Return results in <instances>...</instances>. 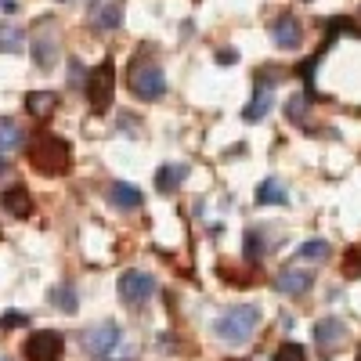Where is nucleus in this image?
<instances>
[{"label":"nucleus","mask_w":361,"mask_h":361,"mask_svg":"<svg viewBox=\"0 0 361 361\" xmlns=\"http://www.w3.org/2000/svg\"><path fill=\"white\" fill-rule=\"evenodd\" d=\"M257 325H260V307L257 304H235L214 322V333H217V340H224L231 347H243L257 333Z\"/></svg>","instance_id":"f257e3e1"},{"label":"nucleus","mask_w":361,"mask_h":361,"mask_svg":"<svg viewBox=\"0 0 361 361\" xmlns=\"http://www.w3.org/2000/svg\"><path fill=\"white\" fill-rule=\"evenodd\" d=\"M33 62H37V69H54V62H58V40L51 37V33H44V37H37L33 40Z\"/></svg>","instance_id":"a211bd4d"},{"label":"nucleus","mask_w":361,"mask_h":361,"mask_svg":"<svg viewBox=\"0 0 361 361\" xmlns=\"http://www.w3.org/2000/svg\"><path fill=\"white\" fill-rule=\"evenodd\" d=\"M357 361H361V354H357Z\"/></svg>","instance_id":"2f4dec72"},{"label":"nucleus","mask_w":361,"mask_h":361,"mask_svg":"<svg viewBox=\"0 0 361 361\" xmlns=\"http://www.w3.org/2000/svg\"><path fill=\"white\" fill-rule=\"evenodd\" d=\"M347 340V325L340 322V318H322V322H314V343L322 347V350H333V347H340Z\"/></svg>","instance_id":"9b49d317"},{"label":"nucleus","mask_w":361,"mask_h":361,"mask_svg":"<svg viewBox=\"0 0 361 361\" xmlns=\"http://www.w3.org/2000/svg\"><path fill=\"white\" fill-rule=\"evenodd\" d=\"M304 116H307V98H293L289 102V119L293 123H304Z\"/></svg>","instance_id":"a878e982"},{"label":"nucleus","mask_w":361,"mask_h":361,"mask_svg":"<svg viewBox=\"0 0 361 361\" xmlns=\"http://www.w3.org/2000/svg\"><path fill=\"white\" fill-rule=\"evenodd\" d=\"M0 11H8V15H15V11H18V0H0Z\"/></svg>","instance_id":"c85d7f7f"},{"label":"nucleus","mask_w":361,"mask_h":361,"mask_svg":"<svg viewBox=\"0 0 361 361\" xmlns=\"http://www.w3.org/2000/svg\"><path fill=\"white\" fill-rule=\"evenodd\" d=\"M289 202V192L279 177H264L257 185V206H286Z\"/></svg>","instance_id":"4468645a"},{"label":"nucleus","mask_w":361,"mask_h":361,"mask_svg":"<svg viewBox=\"0 0 361 361\" xmlns=\"http://www.w3.org/2000/svg\"><path fill=\"white\" fill-rule=\"evenodd\" d=\"M22 145H25V130H22L18 119H0V156L15 152Z\"/></svg>","instance_id":"6ab92c4d"},{"label":"nucleus","mask_w":361,"mask_h":361,"mask_svg":"<svg viewBox=\"0 0 361 361\" xmlns=\"http://www.w3.org/2000/svg\"><path fill=\"white\" fill-rule=\"evenodd\" d=\"M109 202L116 209H123V214H134V209H141V188H134L130 180H112L109 185Z\"/></svg>","instance_id":"9d476101"},{"label":"nucleus","mask_w":361,"mask_h":361,"mask_svg":"<svg viewBox=\"0 0 361 361\" xmlns=\"http://www.w3.org/2000/svg\"><path fill=\"white\" fill-rule=\"evenodd\" d=\"M271 44L279 51H296L304 44V25L296 22V15H279L271 22Z\"/></svg>","instance_id":"6e6552de"},{"label":"nucleus","mask_w":361,"mask_h":361,"mask_svg":"<svg viewBox=\"0 0 361 361\" xmlns=\"http://www.w3.org/2000/svg\"><path fill=\"white\" fill-rule=\"evenodd\" d=\"M185 177H188V166H180V163H163V166L156 170V192H159V195H173Z\"/></svg>","instance_id":"ddd939ff"},{"label":"nucleus","mask_w":361,"mask_h":361,"mask_svg":"<svg viewBox=\"0 0 361 361\" xmlns=\"http://www.w3.org/2000/svg\"><path fill=\"white\" fill-rule=\"evenodd\" d=\"M0 361H11V357H0Z\"/></svg>","instance_id":"7c9ffc66"},{"label":"nucleus","mask_w":361,"mask_h":361,"mask_svg":"<svg viewBox=\"0 0 361 361\" xmlns=\"http://www.w3.org/2000/svg\"><path fill=\"white\" fill-rule=\"evenodd\" d=\"M243 253H246V260H260V257H264V235H260V231H246Z\"/></svg>","instance_id":"5701e85b"},{"label":"nucleus","mask_w":361,"mask_h":361,"mask_svg":"<svg viewBox=\"0 0 361 361\" xmlns=\"http://www.w3.org/2000/svg\"><path fill=\"white\" fill-rule=\"evenodd\" d=\"M119 343H123V329H119L116 322H98V325H90L80 333V347L87 357H94V361H109Z\"/></svg>","instance_id":"7ed1b4c3"},{"label":"nucleus","mask_w":361,"mask_h":361,"mask_svg":"<svg viewBox=\"0 0 361 361\" xmlns=\"http://www.w3.org/2000/svg\"><path fill=\"white\" fill-rule=\"evenodd\" d=\"M271 105H275V94H271V87L260 80L257 90H253V98H250L246 109H243V119H246V123H260V119L271 112Z\"/></svg>","instance_id":"f8f14e48"},{"label":"nucleus","mask_w":361,"mask_h":361,"mask_svg":"<svg viewBox=\"0 0 361 361\" xmlns=\"http://www.w3.org/2000/svg\"><path fill=\"white\" fill-rule=\"evenodd\" d=\"M22 325H29V314H22V311H4L0 314V329H22Z\"/></svg>","instance_id":"393cba45"},{"label":"nucleus","mask_w":361,"mask_h":361,"mask_svg":"<svg viewBox=\"0 0 361 361\" xmlns=\"http://www.w3.org/2000/svg\"><path fill=\"white\" fill-rule=\"evenodd\" d=\"M214 58H217L221 66H235V62H238V51H235V47H221Z\"/></svg>","instance_id":"cd10ccee"},{"label":"nucleus","mask_w":361,"mask_h":361,"mask_svg":"<svg viewBox=\"0 0 361 361\" xmlns=\"http://www.w3.org/2000/svg\"><path fill=\"white\" fill-rule=\"evenodd\" d=\"M311 286H314V275L304 267H286L275 279V289L286 293V296H304V293H311Z\"/></svg>","instance_id":"1a4fd4ad"},{"label":"nucleus","mask_w":361,"mask_h":361,"mask_svg":"<svg viewBox=\"0 0 361 361\" xmlns=\"http://www.w3.org/2000/svg\"><path fill=\"white\" fill-rule=\"evenodd\" d=\"M29 163H33L40 173H47V177L66 173L69 163H73L69 141L58 137V134H40L37 141H29Z\"/></svg>","instance_id":"f03ea898"},{"label":"nucleus","mask_w":361,"mask_h":361,"mask_svg":"<svg viewBox=\"0 0 361 361\" xmlns=\"http://www.w3.org/2000/svg\"><path fill=\"white\" fill-rule=\"evenodd\" d=\"M329 257H333V246L325 238H311V243L296 246V260H329Z\"/></svg>","instance_id":"412c9836"},{"label":"nucleus","mask_w":361,"mask_h":361,"mask_svg":"<svg viewBox=\"0 0 361 361\" xmlns=\"http://www.w3.org/2000/svg\"><path fill=\"white\" fill-rule=\"evenodd\" d=\"M116 289H119V300H123L127 307H145L148 300L156 296V279L148 275V271H123Z\"/></svg>","instance_id":"423d86ee"},{"label":"nucleus","mask_w":361,"mask_h":361,"mask_svg":"<svg viewBox=\"0 0 361 361\" xmlns=\"http://www.w3.org/2000/svg\"><path fill=\"white\" fill-rule=\"evenodd\" d=\"M83 94H87V102H90L94 112H105L112 105V94H116V62H112V58H105L98 69L87 73Z\"/></svg>","instance_id":"20e7f679"},{"label":"nucleus","mask_w":361,"mask_h":361,"mask_svg":"<svg viewBox=\"0 0 361 361\" xmlns=\"http://www.w3.org/2000/svg\"><path fill=\"white\" fill-rule=\"evenodd\" d=\"M69 83H73V87H80V90H83V83H87V69L76 62V58L69 62Z\"/></svg>","instance_id":"bb28decb"},{"label":"nucleus","mask_w":361,"mask_h":361,"mask_svg":"<svg viewBox=\"0 0 361 361\" xmlns=\"http://www.w3.org/2000/svg\"><path fill=\"white\" fill-rule=\"evenodd\" d=\"M0 206H4L8 214H15V217H29L33 214V195H29L22 185H15V188H8L4 195H0Z\"/></svg>","instance_id":"dca6fc26"},{"label":"nucleus","mask_w":361,"mask_h":361,"mask_svg":"<svg viewBox=\"0 0 361 361\" xmlns=\"http://www.w3.org/2000/svg\"><path fill=\"white\" fill-rule=\"evenodd\" d=\"M8 173H11V163H8V159H0V180H4Z\"/></svg>","instance_id":"c756f323"},{"label":"nucleus","mask_w":361,"mask_h":361,"mask_svg":"<svg viewBox=\"0 0 361 361\" xmlns=\"http://www.w3.org/2000/svg\"><path fill=\"white\" fill-rule=\"evenodd\" d=\"M90 25L102 29V33H109V29H119V25H123V4H119V0H109V4L94 8V15H90Z\"/></svg>","instance_id":"2eb2a0df"},{"label":"nucleus","mask_w":361,"mask_h":361,"mask_svg":"<svg viewBox=\"0 0 361 361\" xmlns=\"http://www.w3.org/2000/svg\"><path fill=\"white\" fill-rule=\"evenodd\" d=\"M51 304L62 311V314H73V311L80 307V296H76V289L66 282V286H54V289H51Z\"/></svg>","instance_id":"aec40b11"},{"label":"nucleus","mask_w":361,"mask_h":361,"mask_svg":"<svg viewBox=\"0 0 361 361\" xmlns=\"http://www.w3.org/2000/svg\"><path fill=\"white\" fill-rule=\"evenodd\" d=\"M54 109H58V94H54V90H29V94H25V112L29 116L47 119Z\"/></svg>","instance_id":"f3484780"},{"label":"nucleus","mask_w":361,"mask_h":361,"mask_svg":"<svg viewBox=\"0 0 361 361\" xmlns=\"http://www.w3.org/2000/svg\"><path fill=\"white\" fill-rule=\"evenodd\" d=\"M130 90H134V98L137 102H159L166 94V76L159 66L152 62H141L130 69Z\"/></svg>","instance_id":"39448f33"},{"label":"nucleus","mask_w":361,"mask_h":361,"mask_svg":"<svg viewBox=\"0 0 361 361\" xmlns=\"http://www.w3.org/2000/svg\"><path fill=\"white\" fill-rule=\"evenodd\" d=\"M25 361H58L66 350V340L62 333H54V329H44V333H33L25 340Z\"/></svg>","instance_id":"0eeeda50"},{"label":"nucleus","mask_w":361,"mask_h":361,"mask_svg":"<svg viewBox=\"0 0 361 361\" xmlns=\"http://www.w3.org/2000/svg\"><path fill=\"white\" fill-rule=\"evenodd\" d=\"M22 47H25V37H22V29L0 25V54H18Z\"/></svg>","instance_id":"4be33fe9"},{"label":"nucleus","mask_w":361,"mask_h":361,"mask_svg":"<svg viewBox=\"0 0 361 361\" xmlns=\"http://www.w3.org/2000/svg\"><path fill=\"white\" fill-rule=\"evenodd\" d=\"M275 361H307V350L300 347V343H282L275 350Z\"/></svg>","instance_id":"b1692460"}]
</instances>
